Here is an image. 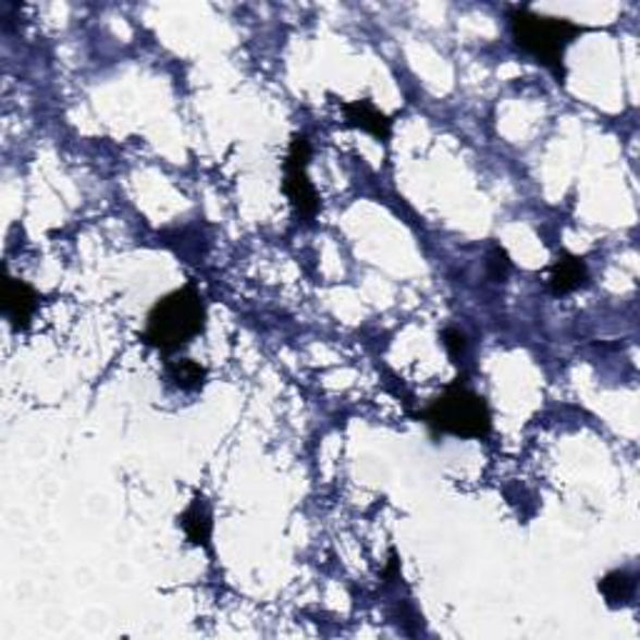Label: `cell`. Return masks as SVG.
Wrapping results in <instances>:
<instances>
[{
	"instance_id": "cell-1",
	"label": "cell",
	"mask_w": 640,
	"mask_h": 640,
	"mask_svg": "<svg viewBox=\"0 0 640 640\" xmlns=\"http://www.w3.org/2000/svg\"><path fill=\"white\" fill-rule=\"evenodd\" d=\"M208 325V308L196 285L188 283L183 288L165 293L153 303L146 316L140 341L148 348L173 356L190 345L198 335H204Z\"/></svg>"
},
{
	"instance_id": "cell-10",
	"label": "cell",
	"mask_w": 640,
	"mask_h": 640,
	"mask_svg": "<svg viewBox=\"0 0 640 640\" xmlns=\"http://www.w3.org/2000/svg\"><path fill=\"white\" fill-rule=\"evenodd\" d=\"M168 378H171V383L179 391L196 393L206 385L208 370L200 364H196V360L181 358V360H173V364H168Z\"/></svg>"
},
{
	"instance_id": "cell-8",
	"label": "cell",
	"mask_w": 640,
	"mask_h": 640,
	"mask_svg": "<svg viewBox=\"0 0 640 640\" xmlns=\"http://www.w3.org/2000/svg\"><path fill=\"white\" fill-rule=\"evenodd\" d=\"M588 278H591V273H588L586 258L573 256V253H563V256H558V260L551 266L545 285H549L551 296L563 298L583 288Z\"/></svg>"
},
{
	"instance_id": "cell-9",
	"label": "cell",
	"mask_w": 640,
	"mask_h": 640,
	"mask_svg": "<svg viewBox=\"0 0 640 640\" xmlns=\"http://www.w3.org/2000/svg\"><path fill=\"white\" fill-rule=\"evenodd\" d=\"M598 591H601L603 601L608 608H628L633 603L636 591H638V578L636 573L630 570H611L598 580Z\"/></svg>"
},
{
	"instance_id": "cell-2",
	"label": "cell",
	"mask_w": 640,
	"mask_h": 640,
	"mask_svg": "<svg viewBox=\"0 0 640 640\" xmlns=\"http://www.w3.org/2000/svg\"><path fill=\"white\" fill-rule=\"evenodd\" d=\"M508 28L513 46L530 61L551 71L558 83L566 81V53L568 48L588 30L586 25L568 19H555L530 11V8H510Z\"/></svg>"
},
{
	"instance_id": "cell-4",
	"label": "cell",
	"mask_w": 640,
	"mask_h": 640,
	"mask_svg": "<svg viewBox=\"0 0 640 640\" xmlns=\"http://www.w3.org/2000/svg\"><path fill=\"white\" fill-rule=\"evenodd\" d=\"M310 165V140L306 133H296L291 138L288 153L283 160V193L296 213V221L303 225H313L320 213V196L313 181L308 175Z\"/></svg>"
},
{
	"instance_id": "cell-12",
	"label": "cell",
	"mask_w": 640,
	"mask_h": 640,
	"mask_svg": "<svg viewBox=\"0 0 640 640\" xmlns=\"http://www.w3.org/2000/svg\"><path fill=\"white\" fill-rule=\"evenodd\" d=\"M488 268H491L493 281H505V278H508V273H510L508 253H505L501 246H495L491 250V256H488Z\"/></svg>"
},
{
	"instance_id": "cell-3",
	"label": "cell",
	"mask_w": 640,
	"mask_h": 640,
	"mask_svg": "<svg viewBox=\"0 0 640 640\" xmlns=\"http://www.w3.org/2000/svg\"><path fill=\"white\" fill-rule=\"evenodd\" d=\"M420 420L433 433L463 438V441H485L493 433V410L483 395L463 383H453L420 413Z\"/></svg>"
},
{
	"instance_id": "cell-5",
	"label": "cell",
	"mask_w": 640,
	"mask_h": 640,
	"mask_svg": "<svg viewBox=\"0 0 640 640\" xmlns=\"http://www.w3.org/2000/svg\"><path fill=\"white\" fill-rule=\"evenodd\" d=\"M38 306L40 293L33 288L30 283L5 273L3 285H0V313H3L8 325H11L15 333L28 331Z\"/></svg>"
},
{
	"instance_id": "cell-11",
	"label": "cell",
	"mask_w": 640,
	"mask_h": 640,
	"mask_svg": "<svg viewBox=\"0 0 640 640\" xmlns=\"http://www.w3.org/2000/svg\"><path fill=\"white\" fill-rule=\"evenodd\" d=\"M441 339H443V348L448 350V356L456 360V364L468 353V339L466 333L458 331V328H445Z\"/></svg>"
},
{
	"instance_id": "cell-6",
	"label": "cell",
	"mask_w": 640,
	"mask_h": 640,
	"mask_svg": "<svg viewBox=\"0 0 640 640\" xmlns=\"http://www.w3.org/2000/svg\"><path fill=\"white\" fill-rule=\"evenodd\" d=\"M341 113L345 118L348 128H358L373 136L378 143H389L393 136V121L391 115H385L370 98L360 100H343Z\"/></svg>"
},
{
	"instance_id": "cell-7",
	"label": "cell",
	"mask_w": 640,
	"mask_h": 640,
	"mask_svg": "<svg viewBox=\"0 0 640 640\" xmlns=\"http://www.w3.org/2000/svg\"><path fill=\"white\" fill-rule=\"evenodd\" d=\"M179 526L183 528L185 538H188L190 545H196L200 551H208L213 555V508L204 493L193 495V501L188 503L179 516Z\"/></svg>"
}]
</instances>
